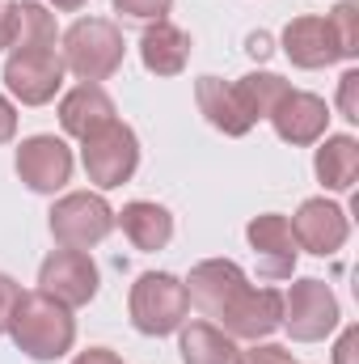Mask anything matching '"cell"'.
Masks as SVG:
<instances>
[{
	"label": "cell",
	"instance_id": "cell-33",
	"mask_svg": "<svg viewBox=\"0 0 359 364\" xmlns=\"http://www.w3.org/2000/svg\"><path fill=\"white\" fill-rule=\"evenodd\" d=\"M9 47V4L0 0V51Z\"/></svg>",
	"mask_w": 359,
	"mask_h": 364
},
{
	"label": "cell",
	"instance_id": "cell-31",
	"mask_svg": "<svg viewBox=\"0 0 359 364\" xmlns=\"http://www.w3.org/2000/svg\"><path fill=\"white\" fill-rule=\"evenodd\" d=\"M72 364H123V356L110 352V348H89V352H81Z\"/></svg>",
	"mask_w": 359,
	"mask_h": 364
},
{
	"label": "cell",
	"instance_id": "cell-28",
	"mask_svg": "<svg viewBox=\"0 0 359 364\" xmlns=\"http://www.w3.org/2000/svg\"><path fill=\"white\" fill-rule=\"evenodd\" d=\"M17 301H21V284L13 275H0V335H9V322H13Z\"/></svg>",
	"mask_w": 359,
	"mask_h": 364
},
{
	"label": "cell",
	"instance_id": "cell-11",
	"mask_svg": "<svg viewBox=\"0 0 359 364\" xmlns=\"http://www.w3.org/2000/svg\"><path fill=\"white\" fill-rule=\"evenodd\" d=\"M347 233H351V220H347V212H343L338 203H330V199H304V203L296 208V216H292V237H296V246L309 250V255H321V259L338 255V250L347 246Z\"/></svg>",
	"mask_w": 359,
	"mask_h": 364
},
{
	"label": "cell",
	"instance_id": "cell-9",
	"mask_svg": "<svg viewBox=\"0 0 359 364\" xmlns=\"http://www.w3.org/2000/svg\"><path fill=\"white\" fill-rule=\"evenodd\" d=\"M216 322H220V331L233 335V339H250V343L270 339V335L283 326V292H279V288H250V284H245V288L228 301V309H224Z\"/></svg>",
	"mask_w": 359,
	"mask_h": 364
},
{
	"label": "cell",
	"instance_id": "cell-2",
	"mask_svg": "<svg viewBox=\"0 0 359 364\" xmlns=\"http://www.w3.org/2000/svg\"><path fill=\"white\" fill-rule=\"evenodd\" d=\"M123 51H127V43H123V30L114 21H106V17H81V21H72L64 30L60 60H64V68L72 77L97 85V81H106V77L118 73Z\"/></svg>",
	"mask_w": 359,
	"mask_h": 364
},
{
	"label": "cell",
	"instance_id": "cell-27",
	"mask_svg": "<svg viewBox=\"0 0 359 364\" xmlns=\"http://www.w3.org/2000/svg\"><path fill=\"white\" fill-rule=\"evenodd\" d=\"M237 364H292V352H287V348H279V343L258 339L250 352H241V360H237Z\"/></svg>",
	"mask_w": 359,
	"mask_h": 364
},
{
	"label": "cell",
	"instance_id": "cell-23",
	"mask_svg": "<svg viewBox=\"0 0 359 364\" xmlns=\"http://www.w3.org/2000/svg\"><path fill=\"white\" fill-rule=\"evenodd\" d=\"M292 90L283 77H275V73H250V77H241V81H233V93H237V102H241V110L250 114V123H258V119H270V110L279 106V97Z\"/></svg>",
	"mask_w": 359,
	"mask_h": 364
},
{
	"label": "cell",
	"instance_id": "cell-24",
	"mask_svg": "<svg viewBox=\"0 0 359 364\" xmlns=\"http://www.w3.org/2000/svg\"><path fill=\"white\" fill-rule=\"evenodd\" d=\"M326 21H330V30H334V38H338L343 60H355L359 55V4L355 0H343Z\"/></svg>",
	"mask_w": 359,
	"mask_h": 364
},
{
	"label": "cell",
	"instance_id": "cell-35",
	"mask_svg": "<svg viewBox=\"0 0 359 364\" xmlns=\"http://www.w3.org/2000/svg\"><path fill=\"white\" fill-rule=\"evenodd\" d=\"M292 364H296V360H292Z\"/></svg>",
	"mask_w": 359,
	"mask_h": 364
},
{
	"label": "cell",
	"instance_id": "cell-7",
	"mask_svg": "<svg viewBox=\"0 0 359 364\" xmlns=\"http://www.w3.org/2000/svg\"><path fill=\"white\" fill-rule=\"evenodd\" d=\"M64 60L55 47H38V51H9L4 60V85L21 106H47L60 85H64Z\"/></svg>",
	"mask_w": 359,
	"mask_h": 364
},
{
	"label": "cell",
	"instance_id": "cell-6",
	"mask_svg": "<svg viewBox=\"0 0 359 364\" xmlns=\"http://www.w3.org/2000/svg\"><path fill=\"white\" fill-rule=\"evenodd\" d=\"M343 309L326 279H296L283 292V326L296 343H317L338 326Z\"/></svg>",
	"mask_w": 359,
	"mask_h": 364
},
{
	"label": "cell",
	"instance_id": "cell-1",
	"mask_svg": "<svg viewBox=\"0 0 359 364\" xmlns=\"http://www.w3.org/2000/svg\"><path fill=\"white\" fill-rule=\"evenodd\" d=\"M9 335L17 343V352H26L30 360L47 364L60 360L72 352L77 343V318L68 305L51 301L47 292H21L17 309H13V322H9Z\"/></svg>",
	"mask_w": 359,
	"mask_h": 364
},
{
	"label": "cell",
	"instance_id": "cell-34",
	"mask_svg": "<svg viewBox=\"0 0 359 364\" xmlns=\"http://www.w3.org/2000/svg\"><path fill=\"white\" fill-rule=\"evenodd\" d=\"M47 4H55V9H60V13H77V9H81V4H85V0H47Z\"/></svg>",
	"mask_w": 359,
	"mask_h": 364
},
{
	"label": "cell",
	"instance_id": "cell-4",
	"mask_svg": "<svg viewBox=\"0 0 359 364\" xmlns=\"http://www.w3.org/2000/svg\"><path fill=\"white\" fill-rule=\"evenodd\" d=\"M81 166L97 191H114L140 170V140L127 123L110 119L106 127H97L93 136L81 140Z\"/></svg>",
	"mask_w": 359,
	"mask_h": 364
},
{
	"label": "cell",
	"instance_id": "cell-29",
	"mask_svg": "<svg viewBox=\"0 0 359 364\" xmlns=\"http://www.w3.org/2000/svg\"><path fill=\"white\" fill-rule=\"evenodd\" d=\"M355 348H359V331L347 326L343 339H338V348H334V364H355Z\"/></svg>",
	"mask_w": 359,
	"mask_h": 364
},
{
	"label": "cell",
	"instance_id": "cell-14",
	"mask_svg": "<svg viewBox=\"0 0 359 364\" xmlns=\"http://www.w3.org/2000/svg\"><path fill=\"white\" fill-rule=\"evenodd\" d=\"M270 123L279 132V140L287 144H317L326 136V123H330V106L326 97L304 90H287L279 97V106L270 110Z\"/></svg>",
	"mask_w": 359,
	"mask_h": 364
},
{
	"label": "cell",
	"instance_id": "cell-21",
	"mask_svg": "<svg viewBox=\"0 0 359 364\" xmlns=\"http://www.w3.org/2000/svg\"><path fill=\"white\" fill-rule=\"evenodd\" d=\"M60 26L47 13V4L38 0H17L9 4V51H38V47H55Z\"/></svg>",
	"mask_w": 359,
	"mask_h": 364
},
{
	"label": "cell",
	"instance_id": "cell-20",
	"mask_svg": "<svg viewBox=\"0 0 359 364\" xmlns=\"http://www.w3.org/2000/svg\"><path fill=\"white\" fill-rule=\"evenodd\" d=\"M178 352L182 364H237L241 360V348L233 335H224L216 322H182L178 326Z\"/></svg>",
	"mask_w": 359,
	"mask_h": 364
},
{
	"label": "cell",
	"instance_id": "cell-3",
	"mask_svg": "<svg viewBox=\"0 0 359 364\" xmlns=\"http://www.w3.org/2000/svg\"><path fill=\"white\" fill-rule=\"evenodd\" d=\"M127 309H131V326H136L140 335L161 339V335H174L182 322H186L190 296H186V284H182L178 275L144 272L136 284H131Z\"/></svg>",
	"mask_w": 359,
	"mask_h": 364
},
{
	"label": "cell",
	"instance_id": "cell-13",
	"mask_svg": "<svg viewBox=\"0 0 359 364\" xmlns=\"http://www.w3.org/2000/svg\"><path fill=\"white\" fill-rule=\"evenodd\" d=\"M182 284H186L190 305H194L203 318H220V314L228 309V301L245 288V272H241L233 259H203V263L190 267V275H186Z\"/></svg>",
	"mask_w": 359,
	"mask_h": 364
},
{
	"label": "cell",
	"instance_id": "cell-32",
	"mask_svg": "<svg viewBox=\"0 0 359 364\" xmlns=\"http://www.w3.org/2000/svg\"><path fill=\"white\" fill-rule=\"evenodd\" d=\"M245 51H250L254 60H267L270 51H275V47H270V34H267V30H254V34L245 38Z\"/></svg>",
	"mask_w": 359,
	"mask_h": 364
},
{
	"label": "cell",
	"instance_id": "cell-26",
	"mask_svg": "<svg viewBox=\"0 0 359 364\" xmlns=\"http://www.w3.org/2000/svg\"><path fill=\"white\" fill-rule=\"evenodd\" d=\"M338 110H343V119L359 123V68L343 73V81H338Z\"/></svg>",
	"mask_w": 359,
	"mask_h": 364
},
{
	"label": "cell",
	"instance_id": "cell-5",
	"mask_svg": "<svg viewBox=\"0 0 359 364\" xmlns=\"http://www.w3.org/2000/svg\"><path fill=\"white\" fill-rule=\"evenodd\" d=\"M110 229H114V208L93 191H72L51 208V237L64 250H89L110 237Z\"/></svg>",
	"mask_w": 359,
	"mask_h": 364
},
{
	"label": "cell",
	"instance_id": "cell-15",
	"mask_svg": "<svg viewBox=\"0 0 359 364\" xmlns=\"http://www.w3.org/2000/svg\"><path fill=\"white\" fill-rule=\"evenodd\" d=\"M283 51H287V60L296 68H330V64L343 60L338 38H334L326 17H296V21H287Z\"/></svg>",
	"mask_w": 359,
	"mask_h": 364
},
{
	"label": "cell",
	"instance_id": "cell-16",
	"mask_svg": "<svg viewBox=\"0 0 359 364\" xmlns=\"http://www.w3.org/2000/svg\"><path fill=\"white\" fill-rule=\"evenodd\" d=\"M110 119H114V102H110V93L101 90V85L85 81V85H77V90H68L60 97V127L68 136H77V140L93 136Z\"/></svg>",
	"mask_w": 359,
	"mask_h": 364
},
{
	"label": "cell",
	"instance_id": "cell-25",
	"mask_svg": "<svg viewBox=\"0 0 359 364\" xmlns=\"http://www.w3.org/2000/svg\"><path fill=\"white\" fill-rule=\"evenodd\" d=\"M174 0H114V13L131 17V21H165Z\"/></svg>",
	"mask_w": 359,
	"mask_h": 364
},
{
	"label": "cell",
	"instance_id": "cell-18",
	"mask_svg": "<svg viewBox=\"0 0 359 364\" xmlns=\"http://www.w3.org/2000/svg\"><path fill=\"white\" fill-rule=\"evenodd\" d=\"M114 225H123L127 242H131L136 250H144V255L165 250L170 237H174V216H170V208L148 203V199H136V203H127L123 212H114Z\"/></svg>",
	"mask_w": 359,
	"mask_h": 364
},
{
	"label": "cell",
	"instance_id": "cell-12",
	"mask_svg": "<svg viewBox=\"0 0 359 364\" xmlns=\"http://www.w3.org/2000/svg\"><path fill=\"white\" fill-rule=\"evenodd\" d=\"M250 246H254V259H258V275L267 279H287L296 272V259H300V246L292 237V220L279 216V212H263L250 220L245 229Z\"/></svg>",
	"mask_w": 359,
	"mask_h": 364
},
{
	"label": "cell",
	"instance_id": "cell-22",
	"mask_svg": "<svg viewBox=\"0 0 359 364\" xmlns=\"http://www.w3.org/2000/svg\"><path fill=\"white\" fill-rule=\"evenodd\" d=\"M313 170L326 191H351L359 178V140L355 136H326Z\"/></svg>",
	"mask_w": 359,
	"mask_h": 364
},
{
	"label": "cell",
	"instance_id": "cell-17",
	"mask_svg": "<svg viewBox=\"0 0 359 364\" xmlns=\"http://www.w3.org/2000/svg\"><path fill=\"white\" fill-rule=\"evenodd\" d=\"M140 60L157 77H178L190 60V34L174 21H148V30L140 38Z\"/></svg>",
	"mask_w": 359,
	"mask_h": 364
},
{
	"label": "cell",
	"instance_id": "cell-19",
	"mask_svg": "<svg viewBox=\"0 0 359 364\" xmlns=\"http://www.w3.org/2000/svg\"><path fill=\"white\" fill-rule=\"evenodd\" d=\"M194 102H199L203 119H207L216 132H224V136H245V132L254 127L250 114L241 110L233 85H224L220 77H199V81H194Z\"/></svg>",
	"mask_w": 359,
	"mask_h": 364
},
{
	"label": "cell",
	"instance_id": "cell-8",
	"mask_svg": "<svg viewBox=\"0 0 359 364\" xmlns=\"http://www.w3.org/2000/svg\"><path fill=\"white\" fill-rule=\"evenodd\" d=\"M97 263H93L85 250H51L38 267V292H47L51 301L68 305V309H81L97 296Z\"/></svg>",
	"mask_w": 359,
	"mask_h": 364
},
{
	"label": "cell",
	"instance_id": "cell-30",
	"mask_svg": "<svg viewBox=\"0 0 359 364\" xmlns=\"http://www.w3.org/2000/svg\"><path fill=\"white\" fill-rule=\"evenodd\" d=\"M17 136V110H13V102L0 93V144H9Z\"/></svg>",
	"mask_w": 359,
	"mask_h": 364
},
{
	"label": "cell",
	"instance_id": "cell-10",
	"mask_svg": "<svg viewBox=\"0 0 359 364\" xmlns=\"http://www.w3.org/2000/svg\"><path fill=\"white\" fill-rule=\"evenodd\" d=\"M17 178L34 195H55L72 178V149L60 136H30L17 149Z\"/></svg>",
	"mask_w": 359,
	"mask_h": 364
}]
</instances>
